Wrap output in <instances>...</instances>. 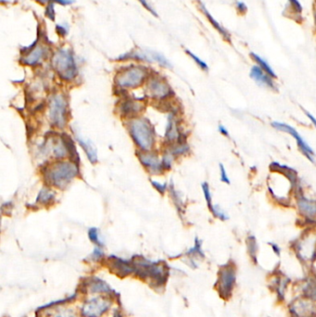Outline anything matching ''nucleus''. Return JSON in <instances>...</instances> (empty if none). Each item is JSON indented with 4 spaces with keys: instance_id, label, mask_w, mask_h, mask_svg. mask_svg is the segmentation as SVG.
Wrapping results in <instances>:
<instances>
[{
    "instance_id": "30",
    "label": "nucleus",
    "mask_w": 316,
    "mask_h": 317,
    "mask_svg": "<svg viewBox=\"0 0 316 317\" xmlns=\"http://www.w3.org/2000/svg\"><path fill=\"white\" fill-rule=\"evenodd\" d=\"M169 191H170L172 200H173V202H174L175 205L176 206V209L178 210L179 212H182V211H183L184 203H183V201H182V198H181L180 195L178 194V192H177V190L175 188V186H174L173 183H171V185L169 186Z\"/></svg>"
},
{
    "instance_id": "32",
    "label": "nucleus",
    "mask_w": 316,
    "mask_h": 317,
    "mask_svg": "<svg viewBox=\"0 0 316 317\" xmlns=\"http://www.w3.org/2000/svg\"><path fill=\"white\" fill-rule=\"evenodd\" d=\"M202 191L204 194V198H205L206 202H207V205L209 207L210 211H211L212 208H213V204H212V198H211V190H210V186L207 182H204L202 185Z\"/></svg>"
},
{
    "instance_id": "9",
    "label": "nucleus",
    "mask_w": 316,
    "mask_h": 317,
    "mask_svg": "<svg viewBox=\"0 0 316 317\" xmlns=\"http://www.w3.org/2000/svg\"><path fill=\"white\" fill-rule=\"evenodd\" d=\"M294 251L302 263L311 264L316 260V237H303L297 242Z\"/></svg>"
},
{
    "instance_id": "19",
    "label": "nucleus",
    "mask_w": 316,
    "mask_h": 317,
    "mask_svg": "<svg viewBox=\"0 0 316 317\" xmlns=\"http://www.w3.org/2000/svg\"><path fill=\"white\" fill-rule=\"evenodd\" d=\"M251 77L261 86H267L271 89H276L274 78L266 74L264 70L258 65L252 66L251 70Z\"/></svg>"
},
{
    "instance_id": "25",
    "label": "nucleus",
    "mask_w": 316,
    "mask_h": 317,
    "mask_svg": "<svg viewBox=\"0 0 316 317\" xmlns=\"http://www.w3.org/2000/svg\"><path fill=\"white\" fill-rule=\"evenodd\" d=\"M55 193L48 187H43L36 198V204L51 205L55 201Z\"/></svg>"
},
{
    "instance_id": "40",
    "label": "nucleus",
    "mask_w": 316,
    "mask_h": 317,
    "mask_svg": "<svg viewBox=\"0 0 316 317\" xmlns=\"http://www.w3.org/2000/svg\"><path fill=\"white\" fill-rule=\"evenodd\" d=\"M220 173H221L222 182L226 183V184H230V180H229V177L227 176L226 168H225L223 164H220Z\"/></svg>"
},
{
    "instance_id": "24",
    "label": "nucleus",
    "mask_w": 316,
    "mask_h": 317,
    "mask_svg": "<svg viewBox=\"0 0 316 317\" xmlns=\"http://www.w3.org/2000/svg\"><path fill=\"white\" fill-rule=\"evenodd\" d=\"M61 136H62V139H63L64 145H65L67 155L70 158V161H75L78 164L80 160H79V155L76 151V145H75V142L72 140V138L69 135H66V134H63Z\"/></svg>"
},
{
    "instance_id": "27",
    "label": "nucleus",
    "mask_w": 316,
    "mask_h": 317,
    "mask_svg": "<svg viewBox=\"0 0 316 317\" xmlns=\"http://www.w3.org/2000/svg\"><path fill=\"white\" fill-rule=\"evenodd\" d=\"M201 245H202V242H201L198 237H196V239H195V245H194V247H192L190 250L186 253V255L190 258L192 264H193L194 266H197V263L196 262H195L196 259H202V258H204V252H202Z\"/></svg>"
},
{
    "instance_id": "3",
    "label": "nucleus",
    "mask_w": 316,
    "mask_h": 317,
    "mask_svg": "<svg viewBox=\"0 0 316 317\" xmlns=\"http://www.w3.org/2000/svg\"><path fill=\"white\" fill-rule=\"evenodd\" d=\"M128 128L133 140L141 151H151L155 145L154 128L145 118L133 119L129 123Z\"/></svg>"
},
{
    "instance_id": "6",
    "label": "nucleus",
    "mask_w": 316,
    "mask_h": 317,
    "mask_svg": "<svg viewBox=\"0 0 316 317\" xmlns=\"http://www.w3.org/2000/svg\"><path fill=\"white\" fill-rule=\"evenodd\" d=\"M148 75V69L144 66L131 65L117 74L115 84L124 89L136 88L144 83Z\"/></svg>"
},
{
    "instance_id": "8",
    "label": "nucleus",
    "mask_w": 316,
    "mask_h": 317,
    "mask_svg": "<svg viewBox=\"0 0 316 317\" xmlns=\"http://www.w3.org/2000/svg\"><path fill=\"white\" fill-rule=\"evenodd\" d=\"M286 309L289 317H316V302L301 295L292 298Z\"/></svg>"
},
{
    "instance_id": "45",
    "label": "nucleus",
    "mask_w": 316,
    "mask_h": 317,
    "mask_svg": "<svg viewBox=\"0 0 316 317\" xmlns=\"http://www.w3.org/2000/svg\"><path fill=\"white\" fill-rule=\"evenodd\" d=\"M53 1L62 6L71 5L72 3H75V0H53Z\"/></svg>"
},
{
    "instance_id": "18",
    "label": "nucleus",
    "mask_w": 316,
    "mask_h": 317,
    "mask_svg": "<svg viewBox=\"0 0 316 317\" xmlns=\"http://www.w3.org/2000/svg\"><path fill=\"white\" fill-rule=\"evenodd\" d=\"M298 207L303 216L316 222V202L312 200H309L304 196H300L298 199Z\"/></svg>"
},
{
    "instance_id": "10",
    "label": "nucleus",
    "mask_w": 316,
    "mask_h": 317,
    "mask_svg": "<svg viewBox=\"0 0 316 317\" xmlns=\"http://www.w3.org/2000/svg\"><path fill=\"white\" fill-rule=\"evenodd\" d=\"M272 126L278 130V131L285 132L289 134L291 136H293L295 139H296L297 144L299 146V149L301 150V152L303 153V155L305 156L311 161L313 162V155H314V152L312 151L311 147L309 146L307 144L306 141L304 140L301 135L296 131L295 128H293L292 126L286 125V124H283V123H279V121H273L272 123Z\"/></svg>"
},
{
    "instance_id": "22",
    "label": "nucleus",
    "mask_w": 316,
    "mask_h": 317,
    "mask_svg": "<svg viewBox=\"0 0 316 317\" xmlns=\"http://www.w3.org/2000/svg\"><path fill=\"white\" fill-rule=\"evenodd\" d=\"M166 139L168 141L178 140L179 143H185V141L182 140V134L179 131L177 121L174 114H170L168 119V126L166 128Z\"/></svg>"
},
{
    "instance_id": "33",
    "label": "nucleus",
    "mask_w": 316,
    "mask_h": 317,
    "mask_svg": "<svg viewBox=\"0 0 316 317\" xmlns=\"http://www.w3.org/2000/svg\"><path fill=\"white\" fill-rule=\"evenodd\" d=\"M88 237H89L91 241L95 243L96 246H102V241L101 240L100 233H99V229L98 228L91 227L90 229L88 230Z\"/></svg>"
},
{
    "instance_id": "7",
    "label": "nucleus",
    "mask_w": 316,
    "mask_h": 317,
    "mask_svg": "<svg viewBox=\"0 0 316 317\" xmlns=\"http://www.w3.org/2000/svg\"><path fill=\"white\" fill-rule=\"evenodd\" d=\"M68 103L62 94H55L50 102V119L58 128H63L68 121Z\"/></svg>"
},
{
    "instance_id": "15",
    "label": "nucleus",
    "mask_w": 316,
    "mask_h": 317,
    "mask_svg": "<svg viewBox=\"0 0 316 317\" xmlns=\"http://www.w3.org/2000/svg\"><path fill=\"white\" fill-rule=\"evenodd\" d=\"M298 295L316 302V273L310 274L298 284Z\"/></svg>"
},
{
    "instance_id": "35",
    "label": "nucleus",
    "mask_w": 316,
    "mask_h": 317,
    "mask_svg": "<svg viewBox=\"0 0 316 317\" xmlns=\"http://www.w3.org/2000/svg\"><path fill=\"white\" fill-rule=\"evenodd\" d=\"M211 212L213 214V216L218 218V219H221L223 221H226L228 219V216L226 215V212L224 211V210H222L220 206H218V205H213V208H212Z\"/></svg>"
},
{
    "instance_id": "23",
    "label": "nucleus",
    "mask_w": 316,
    "mask_h": 317,
    "mask_svg": "<svg viewBox=\"0 0 316 317\" xmlns=\"http://www.w3.org/2000/svg\"><path fill=\"white\" fill-rule=\"evenodd\" d=\"M76 139L79 142L80 146L83 148L91 163H95L98 161V152L93 143L89 139L84 138L80 134H76Z\"/></svg>"
},
{
    "instance_id": "2",
    "label": "nucleus",
    "mask_w": 316,
    "mask_h": 317,
    "mask_svg": "<svg viewBox=\"0 0 316 317\" xmlns=\"http://www.w3.org/2000/svg\"><path fill=\"white\" fill-rule=\"evenodd\" d=\"M237 283V268L234 262H226L218 270L215 289L222 300L228 302L232 299Z\"/></svg>"
},
{
    "instance_id": "43",
    "label": "nucleus",
    "mask_w": 316,
    "mask_h": 317,
    "mask_svg": "<svg viewBox=\"0 0 316 317\" xmlns=\"http://www.w3.org/2000/svg\"><path fill=\"white\" fill-rule=\"evenodd\" d=\"M269 245L271 247L272 251L274 252V253L276 254V256H280V255H281V249H280V247L278 246L276 243L270 242Z\"/></svg>"
},
{
    "instance_id": "17",
    "label": "nucleus",
    "mask_w": 316,
    "mask_h": 317,
    "mask_svg": "<svg viewBox=\"0 0 316 317\" xmlns=\"http://www.w3.org/2000/svg\"><path fill=\"white\" fill-rule=\"evenodd\" d=\"M109 263L112 271L119 276H128L134 273L133 261H126L118 257L111 256L109 258Z\"/></svg>"
},
{
    "instance_id": "34",
    "label": "nucleus",
    "mask_w": 316,
    "mask_h": 317,
    "mask_svg": "<svg viewBox=\"0 0 316 317\" xmlns=\"http://www.w3.org/2000/svg\"><path fill=\"white\" fill-rule=\"evenodd\" d=\"M186 54L190 57L191 59L193 60V61L196 62L197 65L199 66L200 68H201V70H209V66L208 64L206 63L205 61H202L201 59H200L196 54H194L193 52H191L190 51H188V50H186Z\"/></svg>"
},
{
    "instance_id": "26",
    "label": "nucleus",
    "mask_w": 316,
    "mask_h": 317,
    "mask_svg": "<svg viewBox=\"0 0 316 317\" xmlns=\"http://www.w3.org/2000/svg\"><path fill=\"white\" fill-rule=\"evenodd\" d=\"M247 250L251 262L255 265L258 264V243L254 236H249L247 238Z\"/></svg>"
},
{
    "instance_id": "36",
    "label": "nucleus",
    "mask_w": 316,
    "mask_h": 317,
    "mask_svg": "<svg viewBox=\"0 0 316 317\" xmlns=\"http://www.w3.org/2000/svg\"><path fill=\"white\" fill-rule=\"evenodd\" d=\"M45 14L48 19H51V20H55L56 13L53 2H50L45 7Z\"/></svg>"
},
{
    "instance_id": "44",
    "label": "nucleus",
    "mask_w": 316,
    "mask_h": 317,
    "mask_svg": "<svg viewBox=\"0 0 316 317\" xmlns=\"http://www.w3.org/2000/svg\"><path fill=\"white\" fill-rule=\"evenodd\" d=\"M53 317H76V314L74 312H70V311H62V312H59L58 313H56L55 315Z\"/></svg>"
},
{
    "instance_id": "5",
    "label": "nucleus",
    "mask_w": 316,
    "mask_h": 317,
    "mask_svg": "<svg viewBox=\"0 0 316 317\" xmlns=\"http://www.w3.org/2000/svg\"><path fill=\"white\" fill-rule=\"evenodd\" d=\"M52 66L63 80H74L78 74L74 53L66 48H60L53 55Z\"/></svg>"
},
{
    "instance_id": "38",
    "label": "nucleus",
    "mask_w": 316,
    "mask_h": 317,
    "mask_svg": "<svg viewBox=\"0 0 316 317\" xmlns=\"http://www.w3.org/2000/svg\"><path fill=\"white\" fill-rule=\"evenodd\" d=\"M236 9L237 10V12L241 14V15H244L246 14L247 11H248V7L246 4L242 1H237L236 4Z\"/></svg>"
},
{
    "instance_id": "41",
    "label": "nucleus",
    "mask_w": 316,
    "mask_h": 317,
    "mask_svg": "<svg viewBox=\"0 0 316 317\" xmlns=\"http://www.w3.org/2000/svg\"><path fill=\"white\" fill-rule=\"evenodd\" d=\"M102 256H103V251L101 250V247H95V250H94V252L92 253L91 257H92L94 260H100Z\"/></svg>"
},
{
    "instance_id": "16",
    "label": "nucleus",
    "mask_w": 316,
    "mask_h": 317,
    "mask_svg": "<svg viewBox=\"0 0 316 317\" xmlns=\"http://www.w3.org/2000/svg\"><path fill=\"white\" fill-rule=\"evenodd\" d=\"M48 53V48L46 45H35L30 51H28L21 58V62L28 66H36L40 64L42 61L45 60V57Z\"/></svg>"
},
{
    "instance_id": "14",
    "label": "nucleus",
    "mask_w": 316,
    "mask_h": 317,
    "mask_svg": "<svg viewBox=\"0 0 316 317\" xmlns=\"http://www.w3.org/2000/svg\"><path fill=\"white\" fill-rule=\"evenodd\" d=\"M148 89L151 96L155 99L163 100L171 96L173 91L165 81L160 77H152L148 83Z\"/></svg>"
},
{
    "instance_id": "42",
    "label": "nucleus",
    "mask_w": 316,
    "mask_h": 317,
    "mask_svg": "<svg viewBox=\"0 0 316 317\" xmlns=\"http://www.w3.org/2000/svg\"><path fill=\"white\" fill-rule=\"evenodd\" d=\"M57 32L59 35L61 36H65L68 34V26L66 25H60V26H57Z\"/></svg>"
},
{
    "instance_id": "12",
    "label": "nucleus",
    "mask_w": 316,
    "mask_h": 317,
    "mask_svg": "<svg viewBox=\"0 0 316 317\" xmlns=\"http://www.w3.org/2000/svg\"><path fill=\"white\" fill-rule=\"evenodd\" d=\"M142 165L147 168L151 175H161L164 171L161 161L158 155L151 151H142L137 154Z\"/></svg>"
},
{
    "instance_id": "48",
    "label": "nucleus",
    "mask_w": 316,
    "mask_h": 317,
    "mask_svg": "<svg viewBox=\"0 0 316 317\" xmlns=\"http://www.w3.org/2000/svg\"><path fill=\"white\" fill-rule=\"evenodd\" d=\"M35 1L39 2V3H41V4H45V3H50L51 0H35Z\"/></svg>"
},
{
    "instance_id": "50",
    "label": "nucleus",
    "mask_w": 316,
    "mask_h": 317,
    "mask_svg": "<svg viewBox=\"0 0 316 317\" xmlns=\"http://www.w3.org/2000/svg\"><path fill=\"white\" fill-rule=\"evenodd\" d=\"M113 317H120V314H118V313H116L115 315Z\"/></svg>"
},
{
    "instance_id": "31",
    "label": "nucleus",
    "mask_w": 316,
    "mask_h": 317,
    "mask_svg": "<svg viewBox=\"0 0 316 317\" xmlns=\"http://www.w3.org/2000/svg\"><path fill=\"white\" fill-rule=\"evenodd\" d=\"M288 2V8L290 10L291 13H293L294 15L301 16L303 8L301 5V2L299 0H287Z\"/></svg>"
},
{
    "instance_id": "28",
    "label": "nucleus",
    "mask_w": 316,
    "mask_h": 317,
    "mask_svg": "<svg viewBox=\"0 0 316 317\" xmlns=\"http://www.w3.org/2000/svg\"><path fill=\"white\" fill-rule=\"evenodd\" d=\"M251 59L256 62V65L259 66L261 69L264 70L266 74H268V75L271 76V77H273L274 79L276 78V72H275V70H273V68L270 66V64H269L264 59H262L261 57H260V56L256 54V53H251Z\"/></svg>"
},
{
    "instance_id": "49",
    "label": "nucleus",
    "mask_w": 316,
    "mask_h": 317,
    "mask_svg": "<svg viewBox=\"0 0 316 317\" xmlns=\"http://www.w3.org/2000/svg\"><path fill=\"white\" fill-rule=\"evenodd\" d=\"M313 17H314V26H315L316 29V11H314V14H313Z\"/></svg>"
},
{
    "instance_id": "39",
    "label": "nucleus",
    "mask_w": 316,
    "mask_h": 317,
    "mask_svg": "<svg viewBox=\"0 0 316 317\" xmlns=\"http://www.w3.org/2000/svg\"><path fill=\"white\" fill-rule=\"evenodd\" d=\"M138 2H140L141 5L143 6L145 8V10H149L151 12V14L153 16L157 17V12H156L154 9L151 7V4L148 2V0H137Z\"/></svg>"
},
{
    "instance_id": "37",
    "label": "nucleus",
    "mask_w": 316,
    "mask_h": 317,
    "mask_svg": "<svg viewBox=\"0 0 316 317\" xmlns=\"http://www.w3.org/2000/svg\"><path fill=\"white\" fill-rule=\"evenodd\" d=\"M151 184H152V186H154V188H155L156 190L159 192V193L162 194V195L165 193L167 188H168V186H167L165 183H164V184H161V183H159V182L151 180Z\"/></svg>"
},
{
    "instance_id": "20",
    "label": "nucleus",
    "mask_w": 316,
    "mask_h": 317,
    "mask_svg": "<svg viewBox=\"0 0 316 317\" xmlns=\"http://www.w3.org/2000/svg\"><path fill=\"white\" fill-rule=\"evenodd\" d=\"M199 8H200V10H201V12L203 13V15L205 16L206 18H207V20H209V22L211 23L212 27L222 35V37H223L225 40L227 41V42H231V35L230 34H229V32L226 30V29H225V28L219 23V21H217V20L214 19V17L211 15V13L209 12V10L206 9L204 4L201 3V2H199Z\"/></svg>"
},
{
    "instance_id": "13",
    "label": "nucleus",
    "mask_w": 316,
    "mask_h": 317,
    "mask_svg": "<svg viewBox=\"0 0 316 317\" xmlns=\"http://www.w3.org/2000/svg\"><path fill=\"white\" fill-rule=\"evenodd\" d=\"M270 289L276 294L277 301L282 303L286 301V290L290 285V279L284 275L277 274L270 279Z\"/></svg>"
},
{
    "instance_id": "47",
    "label": "nucleus",
    "mask_w": 316,
    "mask_h": 317,
    "mask_svg": "<svg viewBox=\"0 0 316 317\" xmlns=\"http://www.w3.org/2000/svg\"><path fill=\"white\" fill-rule=\"evenodd\" d=\"M306 115L307 117H308V118H309V119H310V120H311V123H312V124H313V126H315V128H316V119L315 118H314V117H313V116L311 115V113H310V112H308V111H306Z\"/></svg>"
},
{
    "instance_id": "29",
    "label": "nucleus",
    "mask_w": 316,
    "mask_h": 317,
    "mask_svg": "<svg viewBox=\"0 0 316 317\" xmlns=\"http://www.w3.org/2000/svg\"><path fill=\"white\" fill-rule=\"evenodd\" d=\"M88 289L91 292H103V293L111 292V287H109L105 282L98 278H94L93 280H90L89 285H88Z\"/></svg>"
},
{
    "instance_id": "4",
    "label": "nucleus",
    "mask_w": 316,
    "mask_h": 317,
    "mask_svg": "<svg viewBox=\"0 0 316 317\" xmlns=\"http://www.w3.org/2000/svg\"><path fill=\"white\" fill-rule=\"evenodd\" d=\"M134 273L141 278H147L158 285L163 284L168 276V270L164 263L148 261L142 257L133 259Z\"/></svg>"
},
{
    "instance_id": "46",
    "label": "nucleus",
    "mask_w": 316,
    "mask_h": 317,
    "mask_svg": "<svg viewBox=\"0 0 316 317\" xmlns=\"http://www.w3.org/2000/svg\"><path fill=\"white\" fill-rule=\"evenodd\" d=\"M218 130H219V132L221 133L223 136H229V133H228V130H227L226 127L223 126V125H220V126H218Z\"/></svg>"
},
{
    "instance_id": "11",
    "label": "nucleus",
    "mask_w": 316,
    "mask_h": 317,
    "mask_svg": "<svg viewBox=\"0 0 316 317\" xmlns=\"http://www.w3.org/2000/svg\"><path fill=\"white\" fill-rule=\"evenodd\" d=\"M111 304V301L107 298H94L85 303L82 309V314L85 317L101 316L104 312H107Z\"/></svg>"
},
{
    "instance_id": "1",
    "label": "nucleus",
    "mask_w": 316,
    "mask_h": 317,
    "mask_svg": "<svg viewBox=\"0 0 316 317\" xmlns=\"http://www.w3.org/2000/svg\"><path fill=\"white\" fill-rule=\"evenodd\" d=\"M79 175L78 164L71 161H56L46 166L44 176L46 183L58 188H64Z\"/></svg>"
},
{
    "instance_id": "21",
    "label": "nucleus",
    "mask_w": 316,
    "mask_h": 317,
    "mask_svg": "<svg viewBox=\"0 0 316 317\" xmlns=\"http://www.w3.org/2000/svg\"><path fill=\"white\" fill-rule=\"evenodd\" d=\"M143 108L144 106L141 104L140 102L132 100H126L121 102L119 107L120 114L126 117H134L137 115L140 111H142Z\"/></svg>"
}]
</instances>
